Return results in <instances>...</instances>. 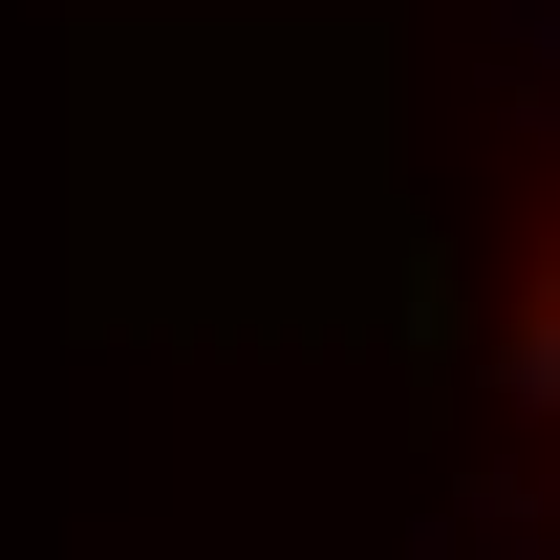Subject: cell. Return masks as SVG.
I'll list each match as a JSON object with an SVG mask.
<instances>
[{"instance_id": "6da1fadb", "label": "cell", "mask_w": 560, "mask_h": 560, "mask_svg": "<svg viewBox=\"0 0 560 560\" xmlns=\"http://www.w3.org/2000/svg\"><path fill=\"white\" fill-rule=\"evenodd\" d=\"M495 366H517V410H560V215H539V259H517V346Z\"/></svg>"}]
</instances>
